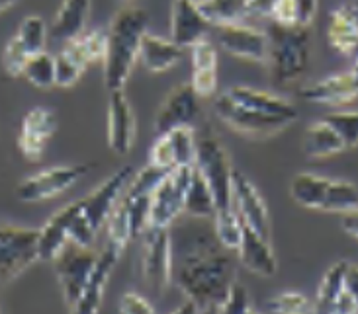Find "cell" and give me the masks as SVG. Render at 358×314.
<instances>
[{
	"label": "cell",
	"instance_id": "cell-1",
	"mask_svg": "<svg viewBox=\"0 0 358 314\" xmlns=\"http://www.w3.org/2000/svg\"><path fill=\"white\" fill-rule=\"evenodd\" d=\"M184 254L176 267V283L184 295L202 311L206 306H220L237 283V266L215 237V230L186 227Z\"/></svg>",
	"mask_w": 358,
	"mask_h": 314
},
{
	"label": "cell",
	"instance_id": "cell-2",
	"mask_svg": "<svg viewBox=\"0 0 358 314\" xmlns=\"http://www.w3.org/2000/svg\"><path fill=\"white\" fill-rule=\"evenodd\" d=\"M147 33V12L127 6L117 12L106 31L104 84L108 92L124 90L127 78L139 59L141 41Z\"/></svg>",
	"mask_w": 358,
	"mask_h": 314
},
{
	"label": "cell",
	"instance_id": "cell-3",
	"mask_svg": "<svg viewBox=\"0 0 358 314\" xmlns=\"http://www.w3.org/2000/svg\"><path fill=\"white\" fill-rule=\"evenodd\" d=\"M268 38V67L272 82L286 86L300 80L310 67L311 33L310 28L282 26L271 22L266 28Z\"/></svg>",
	"mask_w": 358,
	"mask_h": 314
},
{
	"label": "cell",
	"instance_id": "cell-4",
	"mask_svg": "<svg viewBox=\"0 0 358 314\" xmlns=\"http://www.w3.org/2000/svg\"><path fill=\"white\" fill-rule=\"evenodd\" d=\"M136 176V172L131 166H124L116 170L108 180H104L92 193H88L87 197H83V207L78 213L73 225L69 238L73 244L83 248H90L98 230L110 217L112 209L116 207V203L122 197V193L126 191L131 178Z\"/></svg>",
	"mask_w": 358,
	"mask_h": 314
},
{
	"label": "cell",
	"instance_id": "cell-5",
	"mask_svg": "<svg viewBox=\"0 0 358 314\" xmlns=\"http://www.w3.org/2000/svg\"><path fill=\"white\" fill-rule=\"evenodd\" d=\"M194 166L200 170L203 180L208 181L215 200V213L233 209V168L223 144L212 131L198 135V151Z\"/></svg>",
	"mask_w": 358,
	"mask_h": 314
},
{
	"label": "cell",
	"instance_id": "cell-6",
	"mask_svg": "<svg viewBox=\"0 0 358 314\" xmlns=\"http://www.w3.org/2000/svg\"><path fill=\"white\" fill-rule=\"evenodd\" d=\"M106 55V31L102 29H85L77 38L65 41L55 57L57 67V86L71 88L85 75L92 63L104 61Z\"/></svg>",
	"mask_w": 358,
	"mask_h": 314
},
{
	"label": "cell",
	"instance_id": "cell-7",
	"mask_svg": "<svg viewBox=\"0 0 358 314\" xmlns=\"http://www.w3.org/2000/svg\"><path fill=\"white\" fill-rule=\"evenodd\" d=\"M39 260V229L0 227V287Z\"/></svg>",
	"mask_w": 358,
	"mask_h": 314
},
{
	"label": "cell",
	"instance_id": "cell-8",
	"mask_svg": "<svg viewBox=\"0 0 358 314\" xmlns=\"http://www.w3.org/2000/svg\"><path fill=\"white\" fill-rule=\"evenodd\" d=\"M213 114L217 115V119H222L227 127H231L243 135H249V137H271L292 125L290 119H286V117L262 114L259 110L237 104L225 92L213 100Z\"/></svg>",
	"mask_w": 358,
	"mask_h": 314
},
{
	"label": "cell",
	"instance_id": "cell-9",
	"mask_svg": "<svg viewBox=\"0 0 358 314\" xmlns=\"http://www.w3.org/2000/svg\"><path fill=\"white\" fill-rule=\"evenodd\" d=\"M194 166H178L171 170L151 195L149 227L169 229L184 213L186 191L192 180Z\"/></svg>",
	"mask_w": 358,
	"mask_h": 314
},
{
	"label": "cell",
	"instance_id": "cell-10",
	"mask_svg": "<svg viewBox=\"0 0 358 314\" xmlns=\"http://www.w3.org/2000/svg\"><path fill=\"white\" fill-rule=\"evenodd\" d=\"M49 28L45 20L31 14L28 18L22 20V24L16 29L14 38L6 43L2 51V68L8 77H22L24 67L29 59L45 51V41H48Z\"/></svg>",
	"mask_w": 358,
	"mask_h": 314
},
{
	"label": "cell",
	"instance_id": "cell-11",
	"mask_svg": "<svg viewBox=\"0 0 358 314\" xmlns=\"http://www.w3.org/2000/svg\"><path fill=\"white\" fill-rule=\"evenodd\" d=\"M98 254L90 248L77 246L67 248L55 257V274H57L61 291L65 297V303L73 311L88 285V279L96 267Z\"/></svg>",
	"mask_w": 358,
	"mask_h": 314
},
{
	"label": "cell",
	"instance_id": "cell-12",
	"mask_svg": "<svg viewBox=\"0 0 358 314\" xmlns=\"http://www.w3.org/2000/svg\"><path fill=\"white\" fill-rule=\"evenodd\" d=\"M88 164H71V166H53L41 170L26 180H22L16 188V197L24 203H39V201L57 197L63 191L71 190L78 180L88 174Z\"/></svg>",
	"mask_w": 358,
	"mask_h": 314
},
{
	"label": "cell",
	"instance_id": "cell-13",
	"mask_svg": "<svg viewBox=\"0 0 358 314\" xmlns=\"http://www.w3.org/2000/svg\"><path fill=\"white\" fill-rule=\"evenodd\" d=\"M141 269L147 285L163 293L173 277V237L169 229L147 227L143 230Z\"/></svg>",
	"mask_w": 358,
	"mask_h": 314
},
{
	"label": "cell",
	"instance_id": "cell-14",
	"mask_svg": "<svg viewBox=\"0 0 358 314\" xmlns=\"http://www.w3.org/2000/svg\"><path fill=\"white\" fill-rule=\"evenodd\" d=\"M196 151H198V139L192 125L176 127L159 135V139L149 151V164L165 172L175 170L178 166H194Z\"/></svg>",
	"mask_w": 358,
	"mask_h": 314
},
{
	"label": "cell",
	"instance_id": "cell-15",
	"mask_svg": "<svg viewBox=\"0 0 358 314\" xmlns=\"http://www.w3.org/2000/svg\"><path fill=\"white\" fill-rule=\"evenodd\" d=\"M57 131V115L51 107H31L28 114L22 117L20 124L18 144L20 154L29 162H38L51 137Z\"/></svg>",
	"mask_w": 358,
	"mask_h": 314
},
{
	"label": "cell",
	"instance_id": "cell-16",
	"mask_svg": "<svg viewBox=\"0 0 358 314\" xmlns=\"http://www.w3.org/2000/svg\"><path fill=\"white\" fill-rule=\"evenodd\" d=\"M233 190V207L237 211V215L241 220L251 227L257 234L262 238L271 240V217H268V209L266 203L262 200V195L243 172L233 170L231 180Z\"/></svg>",
	"mask_w": 358,
	"mask_h": 314
},
{
	"label": "cell",
	"instance_id": "cell-17",
	"mask_svg": "<svg viewBox=\"0 0 358 314\" xmlns=\"http://www.w3.org/2000/svg\"><path fill=\"white\" fill-rule=\"evenodd\" d=\"M217 41L229 55L252 63H266L268 59V38L266 31L245 26V24H227L217 28Z\"/></svg>",
	"mask_w": 358,
	"mask_h": 314
},
{
	"label": "cell",
	"instance_id": "cell-18",
	"mask_svg": "<svg viewBox=\"0 0 358 314\" xmlns=\"http://www.w3.org/2000/svg\"><path fill=\"white\" fill-rule=\"evenodd\" d=\"M198 114H200V96L194 92L192 84L176 86L157 112V135H163L176 127L192 125Z\"/></svg>",
	"mask_w": 358,
	"mask_h": 314
},
{
	"label": "cell",
	"instance_id": "cell-19",
	"mask_svg": "<svg viewBox=\"0 0 358 314\" xmlns=\"http://www.w3.org/2000/svg\"><path fill=\"white\" fill-rule=\"evenodd\" d=\"M213 24L194 0H175L171 12V39L180 47H192L194 43L208 38Z\"/></svg>",
	"mask_w": 358,
	"mask_h": 314
},
{
	"label": "cell",
	"instance_id": "cell-20",
	"mask_svg": "<svg viewBox=\"0 0 358 314\" xmlns=\"http://www.w3.org/2000/svg\"><path fill=\"white\" fill-rule=\"evenodd\" d=\"M136 141V115L124 90H112L108 100V147L127 154Z\"/></svg>",
	"mask_w": 358,
	"mask_h": 314
},
{
	"label": "cell",
	"instance_id": "cell-21",
	"mask_svg": "<svg viewBox=\"0 0 358 314\" xmlns=\"http://www.w3.org/2000/svg\"><path fill=\"white\" fill-rule=\"evenodd\" d=\"M301 98L311 104L345 105L358 98V75L355 70L331 75L301 88Z\"/></svg>",
	"mask_w": 358,
	"mask_h": 314
},
{
	"label": "cell",
	"instance_id": "cell-22",
	"mask_svg": "<svg viewBox=\"0 0 358 314\" xmlns=\"http://www.w3.org/2000/svg\"><path fill=\"white\" fill-rule=\"evenodd\" d=\"M80 211V200L69 203L67 207L57 211L51 219L39 229V260H55V257L65 250L71 238H69V230H71V223L78 215Z\"/></svg>",
	"mask_w": 358,
	"mask_h": 314
},
{
	"label": "cell",
	"instance_id": "cell-23",
	"mask_svg": "<svg viewBox=\"0 0 358 314\" xmlns=\"http://www.w3.org/2000/svg\"><path fill=\"white\" fill-rule=\"evenodd\" d=\"M327 41L333 51L352 55L358 43V2H345L329 14Z\"/></svg>",
	"mask_w": 358,
	"mask_h": 314
},
{
	"label": "cell",
	"instance_id": "cell-24",
	"mask_svg": "<svg viewBox=\"0 0 358 314\" xmlns=\"http://www.w3.org/2000/svg\"><path fill=\"white\" fill-rule=\"evenodd\" d=\"M237 254H239L243 266L257 276L272 277L278 271V264H276V256L271 248V240L257 234L245 223H243V238L241 244L237 248Z\"/></svg>",
	"mask_w": 358,
	"mask_h": 314
},
{
	"label": "cell",
	"instance_id": "cell-25",
	"mask_svg": "<svg viewBox=\"0 0 358 314\" xmlns=\"http://www.w3.org/2000/svg\"><path fill=\"white\" fill-rule=\"evenodd\" d=\"M120 256H122V252L117 248L110 246V244H106V248L98 254L96 267H94L92 276L88 279V285L83 297H80V301L73 308V314H98L108 277L112 274V269L116 266Z\"/></svg>",
	"mask_w": 358,
	"mask_h": 314
},
{
	"label": "cell",
	"instance_id": "cell-26",
	"mask_svg": "<svg viewBox=\"0 0 358 314\" xmlns=\"http://www.w3.org/2000/svg\"><path fill=\"white\" fill-rule=\"evenodd\" d=\"M225 94L229 96L231 100H235L237 104L259 110L262 114L286 117V119H290L292 124L298 119L296 105L292 104L290 100L282 98V96L271 94V92H264V90H257V88H251V86H233L229 90H225Z\"/></svg>",
	"mask_w": 358,
	"mask_h": 314
},
{
	"label": "cell",
	"instance_id": "cell-27",
	"mask_svg": "<svg viewBox=\"0 0 358 314\" xmlns=\"http://www.w3.org/2000/svg\"><path fill=\"white\" fill-rule=\"evenodd\" d=\"M192 53V84L194 92L200 98H210L217 88V51L208 38L194 43Z\"/></svg>",
	"mask_w": 358,
	"mask_h": 314
},
{
	"label": "cell",
	"instance_id": "cell-28",
	"mask_svg": "<svg viewBox=\"0 0 358 314\" xmlns=\"http://www.w3.org/2000/svg\"><path fill=\"white\" fill-rule=\"evenodd\" d=\"M90 0H63L49 26V36L57 41H69L85 31Z\"/></svg>",
	"mask_w": 358,
	"mask_h": 314
},
{
	"label": "cell",
	"instance_id": "cell-29",
	"mask_svg": "<svg viewBox=\"0 0 358 314\" xmlns=\"http://www.w3.org/2000/svg\"><path fill=\"white\" fill-rule=\"evenodd\" d=\"M182 53L184 49L176 45L173 39L145 33V38L141 41V49H139V59H141V63L147 70L165 73L169 68L178 65V61L182 59Z\"/></svg>",
	"mask_w": 358,
	"mask_h": 314
},
{
	"label": "cell",
	"instance_id": "cell-30",
	"mask_svg": "<svg viewBox=\"0 0 358 314\" xmlns=\"http://www.w3.org/2000/svg\"><path fill=\"white\" fill-rule=\"evenodd\" d=\"M301 149H303V154L308 158H313V160L329 158V156H335V154L347 151L343 139L325 119L315 121L306 129Z\"/></svg>",
	"mask_w": 358,
	"mask_h": 314
},
{
	"label": "cell",
	"instance_id": "cell-31",
	"mask_svg": "<svg viewBox=\"0 0 358 314\" xmlns=\"http://www.w3.org/2000/svg\"><path fill=\"white\" fill-rule=\"evenodd\" d=\"M329 178H323L317 174L301 172L296 174L290 181V195L300 207L306 209H320L323 207V201L329 190Z\"/></svg>",
	"mask_w": 358,
	"mask_h": 314
},
{
	"label": "cell",
	"instance_id": "cell-32",
	"mask_svg": "<svg viewBox=\"0 0 358 314\" xmlns=\"http://www.w3.org/2000/svg\"><path fill=\"white\" fill-rule=\"evenodd\" d=\"M349 262H337L327 269L321 279L317 299L313 303V314H333L335 306L345 295V274Z\"/></svg>",
	"mask_w": 358,
	"mask_h": 314
},
{
	"label": "cell",
	"instance_id": "cell-33",
	"mask_svg": "<svg viewBox=\"0 0 358 314\" xmlns=\"http://www.w3.org/2000/svg\"><path fill=\"white\" fill-rule=\"evenodd\" d=\"M184 213L190 219H206L213 220L215 217V200L213 193L208 186V181L203 180L200 170L194 166L192 180L186 191V201H184Z\"/></svg>",
	"mask_w": 358,
	"mask_h": 314
},
{
	"label": "cell",
	"instance_id": "cell-34",
	"mask_svg": "<svg viewBox=\"0 0 358 314\" xmlns=\"http://www.w3.org/2000/svg\"><path fill=\"white\" fill-rule=\"evenodd\" d=\"M200 8L206 18L213 24V28L239 24L251 14L249 0H202Z\"/></svg>",
	"mask_w": 358,
	"mask_h": 314
},
{
	"label": "cell",
	"instance_id": "cell-35",
	"mask_svg": "<svg viewBox=\"0 0 358 314\" xmlns=\"http://www.w3.org/2000/svg\"><path fill=\"white\" fill-rule=\"evenodd\" d=\"M22 77L26 78L31 86L39 88V90H48V88L57 86L55 57L49 55L48 51H41L38 55H34V57L26 63Z\"/></svg>",
	"mask_w": 358,
	"mask_h": 314
},
{
	"label": "cell",
	"instance_id": "cell-36",
	"mask_svg": "<svg viewBox=\"0 0 358 314\" xmlns=\"http://www.w3.org/2000/svg\"><path fill=\"white\" fill-rule=\"evenodd\" d=\"M358 207V188L355 184L345 180H331L329 190L323 201L321 211L329 213H347Z\"/></svg>",
	"mask_w": 358,
	"mask_h": 314
},
{
	"label": "cell",
	"instance_id": "cell-37",
	"mask_svg": "<svg viewBox=\"0 0 358 314\" xmlns=\"http://www.w3.org/2000/svg\"><path fill=\"white\" fill-rule=\"evenodd\" d=\"M213 230L215 237L227 250H237L243 238V220L237 215L235 207L223 213H215L213 217Z\"/></svg>",
	"mask_w": 358,
	"mask_h": 314
},
{
	"label": "cell",
	"instance_id": "cell-38",
	"mask_svg": "<svg viewBox=\"0 0 358 314\" xmlns=\"http://www.w3.org/2000/svg\"><path fill=\"white\" fill-rule=\"evenodd\" d=\"M323 119L337 131L347 149L358 147V112H333Z\"/></svg>",
	"mask_w": 358,
	"mask_h": 314
},
{
	"label": "cell",
	"instance_id": "cell-39",
	"mask_svg": "<svg viewBox=\"0 0 358 314\" xmlns=\"http://www.w3.org/2000/svg\"><path fill=\"white\" fill-rule=\"evenodd\" d=\"M272 314H313V303L301 293H282L266 303Z\"/></svg>",
	"mask_w": 358,
	"mask_h": 314
},
{
	"label": "cell",
	"instance_id": "cell-40",
	"mask_svg": "<svg viewBox=\"0 0 358 314\" xmlns=\"http://www.w3.org/2000/svg\"><path fill=\"white\" fill-rule=\"evenodd\" d=\"M249 308V293L241 283H235L229 297L220 305V314H247Z\"/></svg>",
	"mask_w": 358,
	"mask_h": 314
},
{
	"label": "cell",
	"instance_id": "cell-41",
	"mask_svg": "<svg viewBox=\"0 0 358 314\" xmlns=\"http://www.w3.org/2000/svg\"><path fill=\"white\" fill-rule=\"evenodd\" d=\"M120 314H157L155 308L137 293H126L120 301Z\"/></svg>",
	"mask_w": 358,
	"mask_h": 314
},
{
	"label": "cell",
	"instance_id": "cell-42",
	"mask_svg": "<svg viewBox=\"0 0 358 314\" xmlns=\"http://www.w3.org/2000/svg\"><path fill=\"white\" fill-rule=\"evenodd\" d=\"M296 4V22L300 28H310L311 22L317 14L320 0H294Z\"/></svg>",
	"mask_w": 358,
	"mask_h": 314
},
{
	"label": "cell",
	"instance_id": "cell-43",
	"mask_svg": "<svg viewBox=\"0 0 358 314\" xmlns=\"http://www.w3.org/2000/svg\"><path fill=\"white\" fill-rule=\"evenodd\" d=\"M345 293L355 301L358 306V266L357 264H349L347 266V274H345Z\"/></svg>",
	"mask_w": 358,
	"mask_h": 314
},
{
	"label": "cell",
	"instance_id": "cell-44",
	"mask_svg": "<svg viewBox=\"0 0 358 314\" xmlns=\"http://www.w3.org/2000/svg\"><path fill=\"white\" fill-rule=\"evenodd\" d=\"M341 227H343V230H345L347 234H350V237L358 240V207L347 211V213H343Z\"/></svg>",
	"mask_w": 358,
	"mask_h": 314
},
{
	"label": "cell",
	"instance_id": "cell-45",
	"mask_svg": "<svg viewBox=\"0 0 358 314\" xmlns=\"http://www.w3.org/2000/svg\"><path fill=\"white\" fill-rule=\"evenodd\" d=\"M198 313H200V308H198V305H196L194 301H190V299H188V301L178 306V308H176V311L173 314H198Z\"/></svg>",
	"mask_w": 358,
	"mask_h": 314
},
{
	"label": "cell",
	"instance_id": "cell-46",
	"mask_svg": "<svg viewBox=\"0 0 358 314\" xmlns=\"http://www.w3.org/2000/svg\"><path fill=\"white\" fill-rule=\"evenodd\" d=\"M18 2H22V0H0V14H2L4 10L12 8V6L18 4Z\"/></svg>",
	"mask_w": 358,
	"mask_h": 314
},
{
	"label": "cell",
	"instance_id": "cell-47",
	"mask_svg": "<svg viewBox=\"0 0 358 314\" xmlns=\"http://www.w3.org/2000/svg\"><path fill=\"white\" fill-rule=\"evenodd\" d=\"M200 314H220V306H206L200 311Z\"/></svg>",
	"mask_w": 358,
	"mask_h": 314
},
{
	"label": "cell",
	"instance_id": "cell-48",
	"mask_svg": "<svg viewBox=\"0 0 358 314\" xmlns=\"http://www.w3.org/2000/svg\"><path fill=\"white\" fill-rule=\"evenodd\" d=\"M350 59L355 61V67H352V70L357 73L358 75V43H357V47H355V51H352V55H350Z\"/></svg>",
	"mask_w": 358,
	"mask_h": 314
},
{
	"label": "cell",
	"instance_id": "cell-49",
	"mask_svg": "<svg viewBox=\"0 0 358 314\" xmlns=\"http://www.w3.org/2000/svg\"><path fill=\"white\" fill-rule=\"evenodd\" d=\"M194 2H198V4H200V2H202V0H194Z\"/></svg>",
	"mask_w": 358,
	"mask_h": 314
},
{
	"label": "cell",
	"instance_id": "cell-50",
	"mask_svg": "<svg viewBox=\"0 0 358 314\" xmlns=\"http://www.w3.org/2000/svg\"><path fill=\"white\" fill-rule=\"evenodd\" d=\"M247 314H257V313H252V311H249V313H247Z\"/></svg>",
	"mask_w": 358,
	"mask_h": 314
},
{
	"label": "cell",
	"instance_id": "cell-51",
	"mask_svg": "<svg viewBox=\"0 0 358 314\" xmlns=\"http://www.w3.org/2000/svg\"><path fill=\"white\" fill-rule=\"evenodd\" d=\"M122 2H127V0H122Z\"/></svg>",
	"mask_w": 358,
	"mask_h": 314
}]
</instances>
